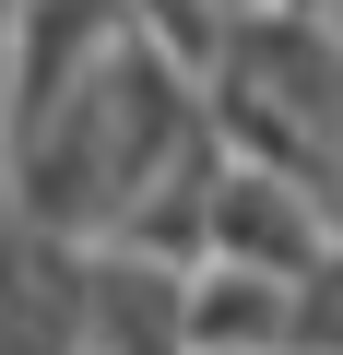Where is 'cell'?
I'll use <instances>...</instances> for the list:
<instances>
[{
  "label": "cell",
  "mask_w": 343,
  "mask_h": 355,
  "mask_svg": "<svg viewBox=\"0 0 343 355\" xmlns=\"http://www.w3.org/2000/svg\"><path fill=\"white\" fill-rule=\"evenodd\" d=\"M213 272H261V284H308L343 261V202L296 190V178H249V166H213Z\"/></svg>",
  "instance_id": "6da1fadb"
}]
</instances>
